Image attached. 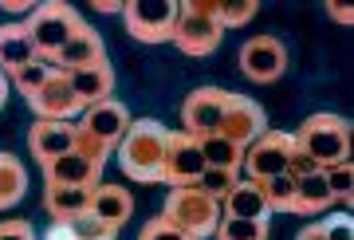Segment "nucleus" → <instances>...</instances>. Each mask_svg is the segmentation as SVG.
Here are the masks:
<instances>
[{
	"instance_id": "7ed1b4c3",
	"label": "nucleus",
	"mask_w": 354,
	"mask_h": 240,
	"mask_svg": "<svg viewBox=\"0 0 354 240\" xmlns=\"http://www.w3.org/2000/svg\"><path fill=\"white\" fill-rule=\"evenodd\" d=\"M295 146L315 158L319 169L339 162H351V122L339 114H307L304 127L291 134Z\"/></svg>"
},
{
	"instance_id": "412c9836",
	"label": "nucleus",
	"mask_w": 354,
	"mask_h": 240,
	"mask_svg": "<svg viewBox=\"0 0 354 240\" xmlns=\"http://www.w3.org/2000/svg\"><path fill=\"white\" fill-rule=\"evenodd\" d=\"M44 177L55 181V185H99L102 169L99 165H91L87 158H79V154L71 150V154H64V158H55L51 165H44Z\"/></svg>"
},
{
	"instance_id": "a211bd4d",
	"label": "nucleus",
	"mask_w": 354,
	"mask_h": 240,
	"mask_svg": "<svg viewBox=\"0 0 354 240\" xmlns=\"http://www.w3.org/2000/svg\"><path fill=\"white\" fill-rule=\"evenodd\" d=\"M221 216L268 221V216H272V209H268V197H264V190H260V181H248V177H241V181H236V190H232L225 201H221Z\"/></svg>"
},
{
	"instance_id": "e433bc0d",
	"label": "nucleus",
	"mask_w": 354,
	"mask_h": 240,
	"mask_svg": "<svg viewBox=\"0 0 354 240\" xmlns=\"http://www.w3.org/2000/svg\"><path fill=\"white\" fill-rule=\"evenodd\" d=\"M327 12L335 16V24H346V28L354 24V8H351V4H339V0H327Z\"/></svg>"
},
{
	"instance_id": "ddd939ff",
	"label": "nucleus",
	"mask_w": 354,
	"mask_h": 240,
	"mask_svg": "<svg viewBox=\"0 0 354 240\" xmlns=\"http://www.w3.org/2000/svg\"><path fill=\"white\" fill-rule=\"evenodd\" d=\"M71 146H75V122L36 118L32 130H28V150H32V158L39 162V169L51 165L55 158H64V154H71Z\"/></svg>"
},
{
	"instance_id": "2eb2a0df",
	"label": "nucleus",
	"mask_w": 354,
	"mask_h": 240,
	"mask_svg": "<svg viewBox=\"0 0 354 240\" xmlns=\"http://www.w3.org/2000/svg\"><path fill=\"white\" fill-rule=\"evenodd\" d=\"M95 64H106V48H102V36L95 32L91 24H83L75 32V36L67 39L64 48H59V55L51 59V67L55 71H83V67H95Z\"/></svg>"
},
{
	"instance_id": "dca6fc26",
	"label": "nucleus",
	"mask_w": 354,
	"mask_h": 240,
	"mask_svg": "<svg viewBox=\"0 0 354 240\" xmlns=\"http://www.w3.org/2000/svg\"><path fill=\"white\" fill-rule=\"evenodd\" d=\"M91 205H95V185H55V181L44 185V209H48L51 225H67L91 213Z\"/></svg>"
},
{
	"instance_id": "c85d7f7f",
	"label": "nucleus",
	"mask_w": 354,
	"mask_h": 240,
	"mask_svg": "<svg viewBox=\"0 0 354 240\" xmlns=\"http://www.w3.org/2000/svg\"><path fill=\"white\" fill-rule=\"evenodd\" d=\"M51 71H55L51 64H44V59H32V64L20 67L16 75H8V83H12V87L20 91V95H24V99H32V95H36V91L51 79Z\"/></svg>"
},
{
	"instance_id": "a878e982",
	"label": "nucleus",
	"mask_w": 354,
	"mask_h": 240,
	"mask_svg": "<svg viewBox=\"0 0 354 240\" xmlns=\"http://www.w3.org/2000/svg\"><path fill=\"white\" fill-rule=\"evenodd\" d=\"M327 177V190H330V201L351 213V197H354V165L351 162H339V165H327L323 169Z\"/></svg>"
},
{
	"instance_id": "4c0bfd02",
	"label": "nucleus",
	"mask_w": 354,
	"mask_h": 240,
	"mask_svg": "<svg viewBox=\"0 0 354 240\" xmlns=\"http://www.w3.org/2000/svg\"><path fill=\"white\" fill-rule=\"evenodd\" d=\"M0 8H4V12H8V16H28V12H32V8H36V4H24V0H4Z\"/></svg>"
},
{
	"instance_id": "f8f14e48",
	"label": "nucleus",
	"mask_w": 354,
	"mask_h": 240,
	"mask_svg": "<svg viewBox=\"0 0 354 240\" xmlns=\"http://www.w3.org/2000/svg\"><path fill=\"white\" fill-rule=\"evenodd\" d=\"M28 107L36 111V118H55V122H79V114H83L64 71H51V79L28 99Z\"/></svg>"
},
{
	"instance_id": "7c9ffc66",
	"label": "nucleus",
	"mask_w": 354,
	"mask_h": 240,
	"mask_svg": "<svg viewBox=\"0 0 354 240\" xmlns=\"http://www.w3.org/2000/svg\"><path fill=\"white\" fill-rule=\"evenodd\" d=\"M260 4L256 0H221V28H244L248 20H256Z\"/></svg>"
},
{
	"instance_id": "9d476101",
	"label": "nucleus",
	"mask_w": 354,
	"mask_h": 240,
	"mask_svg": "<svg viewBox=\"0 0 354 240\" xmlns=\"http://www.w3.org/2000/svg\"><path fill=\"white\" fill-rule=\"evenodd\" d=\"M241 71L252 83H276L288 71V48L276 36H252L241 48Z\"/></svg>"
},
{
	"instance_id": "9b49d317",
	"label": "nucleus",
	"mask_w": 354,
	"mask_h": 240,
	"mask_svg": "<svg viewBox=\"0 0 354 240\" xmlns=\"http://www.w3.org/2000/svg\"><path fill=\"white\" fill-rule=\"evenodd\" d=\"M228 91L221 87H197L189 91V99L181 102V130L193 138H209L221 130V114H225Z\"/></svg>"
},
{
	"instance_id": "f704fd0d",
	"label": "nucleus",
	"mask_w": 354,
	"mask_h": 240,
	"mask_svg": "<svg viewBox=\"0 0 354 240\" xmlns=\"http://www.w3.org/2000/svg\"><path fill=\"white\" fill-rule=\"evenodd\" d=\"M315 169H319V165H315V158H311V154H304L299 146L291 150V158H288V174L291 177H307V174H315Z\"/></svg>"
},
{
	"instance_id": "58836bf2",
	"label": "nucleus",
	"mask_w": 354,
	"mask_h": 240,
	"mask_svg": "<svg viewBox=\"0 0 354 240\" xmlns=\"http://www.w3.org/2000/svg\"><path fill=\"white\" fill-rule=\"evenodd\" d=\"M295 240H327V232H323V225H319V221H311V225H307Z\"/></svg>"
},
{
	"instance_id": "393cba45",
	"label": "nucleus",
	"mask_w": 354,
	"mask_h": 240,
	"mask_svg": "<svg viewBox=\"0 0 354 240\" xmlns=\"http://www.w3.org/2000/svg\"><path fill=\"white\" fill-rule=\"evenodd\" d=\"M268 221H241V216H221L213 240H268Z\"/></svg>"
},
{
	"instance_id": "cd10ccee",
	"label": "nucleus",
	"mask_w": 354,
	"mask_h": 240,
	"mask_svg": "<svg viewBox=\"0 0 354 240\" xmlns=\"http://www.w3.org/2000/svg\"><path fill=\"white\" fill-rule=\"evenodd\" d=\"M236 181H241V174H236V169H209V165H205V174L197 177V190L221 205L228 193L236 190Z\"/></svg>"
},
{
	"instance_id": "c756f323",
	"label": "nucleus",
	"mask_w": 354,
	"mask_h": 240,
	"mask_svg": "<svg viewBox=\"0 0 354 240\" xmlns=\"http://www.w3.org/2000/svg\"><path fill=\"white\" fill-rule=\"evenodd\" d=\"M71 150H75L79 158H87L91 165H99V169L106 165V158L114 154L111 146H106V142H99L95 134H91V130H83V127H79V122H75V146H71Z\"/></svg>"
},
{
	"instance_id": "b1692460",
	"label": "nucleus",
	"mask_w": 354,
	"mask_h": 240,
	"mask_svg": "<svg viewBox=\"0 0 354 240\" xmlns=\"http://www.w3.org/2000/svg\"><path fill=\"white\" fill-rule=\"evenodd\" d=\"M201 142V158L209 169H236L241 174V162H244V146L221 138V134H209V138H197Z\"/></svg>"
},
{
	"instance_id": "bb28decb",
	"label": "nucleus",
	"mask_w": 354,
	"mask_h": 240,
	"mask_svg": "<svg viewBox=\"0 0 354 240\" xmlns=\"http://www.w3.org/2000/svg\"><path fill=\"white\" fill-rule=\"evenodd\" d=\"M260 190H264L272 213H291V205H295V177L288 169L276 177H268V181H260Z\"/></svg>"
},
{
	"instance_id": "4be33fe9",
	"label": "nucleus",
	"mask_w": 354,
	"mask_h": 240,
	"mask_svg": "<svg viewBox=\"0 0 354 240\" xmlns=\"http://www.w3.org/2000/svg\"><path fill=\"white\" fill-rule=\"evenodd\" d=\"M327 209H335V201H330L323 169H315V174H307V177H295V205H291V213L319 216V213H327Z\"/></svg>"
},
{
	"instance_id": "6e6552de",
	"label": "nucleus",
	"mask_w": 354,
	"mask_h": 240,
	"mask_svg": "<svg viewBox=\"0 0 354 240\" xmlns=\"http://www.w3.org/2000/svg\"><path fill=\"white\" fill-rule=\"evenodd\" d=\"M201 174H205L201 142L193 138V134H185V130H169L165 158H162V181L169 190H181V185H197Z\"/></svg>"
},
{
	"instance_id": "20e7f679",
	"label": "nucleus",
	"mask_w": 354,
	"mask_h": 240,
	"mask_svg": "<svg viewBox=\"0 0 354 240\" xmlns=\"http://www.w3.org/2000/svg\"><path fill=\"white\" fill-rule=\"evenodd\" d=\"M162 216L174 221L181 232H189L193 240H209L216 232V221H221V205L213 197H205L197 185H181V190H169Z\"/></svg>"
},
{
	"instance_id": "423d86ee",
	"label": "nucleus",
	"mask_w": 354,
	"mask_h": 240,
	"mask_svg": "<svg viewBox=\"0 0 354 240\" xmlns=\"http://www.w3.org/2000/svg\"><path fill=\"white\" fill-rule=\"evenodd\" d=\"M221 36H225V28L216 24L213 16H205L197 0H185V4L177 8V28H174L177 51L201 59V55H213V51L221 48Z\"/></svg>"
},
{
	"instance_id": "f03ea898",
	"label": "nucleus",
	"mask_w": 354,
	"mask_h": 240,
	"mask_svg": "<svg viewBox=\"0 0 354 240\" xmlns=\"http://www.w3.org/2000/svg\"><path fill=\"white\" fill-rule=\"evenodd\" d=\"M83 24H87V20H83L71 4H64V0H39L24 20L28 36H32V44H36V55L44 59V64H51V59L59 55V48H64Z\"/></svg>"
},
{
	"instance_id": "a19ab883",
	"label": "nucleus",
	"mask_w": 354,
	"mask_h": 240,
	"mask_svg": "<svg viewBox=\"0 0 354 240\" xmlns=\"http://www.w3.org/2000/svg\"><path fill=\"white\" fill-rule=\"evenodd\" d=\"M8 87H12V83H8L4 71H0V111H4V102H8Z\"/></svg>"
},
{
	"instance_id": "aec40b11",
	"label": "nucleus",
	"mask_w": 354,
	"mask_h": 240,
	"mask_svg": "<svg viewBox=\"0 0 354 240\" xmlns=\"http://www.w3.org/2000/svg\"><path fill=\"white\" fill-rule=\"evenodd\" d=\"M91 213L99 216L102 225H111L114 232L130 221L134 213V197L127 193V185H111V181H99L95 185V205H91Z\"/></svg>"
},
{
	"instance_id": "c9c22d12",
	"label": "nucleus",
	"mask_w": 354,
	"mask_h": 240,
	"mask_svg": "<svg viewBox=\"0 0 354 240\" xmlns=\"http://www.w3.org/2000/svg\"><path fill=\"white\" fill-rule=\"evenodd\" d=\"M39 240H102V237H87V232H79L75 225H51Z\"/></svg>"
},
{
	"instance_id": "2f4dec72",
	"label": "nucleus",
	"mask_w": 354,
	"mask_h": 240,
	"mask_svg": "<svg viewBox=\"0 0 354 240\" xmlns=\"http://www.w3.org/2000/svg\"><path fill=\"white\" fill-rule=\"evenodd\" d=\"M138 240H193V237H189V232H181L174 221H165V216L158 213V216H150V221L142 225Z\"/></svg>"
},
{
	"instance_id": "473e14b6",
	"label": "nucleus",
	"mask_w": 354,
	"mask_h": 240,
	"mask_svg": "<svg viewBox=\"0 0 354 240\" xmlns=\"http://www.w3.org/2000/svg\"><path fill=\"white\" fill-rule=\"evenodd\" d=\"M323 225V232H327V240H354V221L346 209H339V213H330L327 221H319Z\"/></svg>"
},
{
	"instance_id": "ea45409f",
	"label": "nucleus",
	"mask_w": 354,
	"mask_h": 240,
	"mask_svg": "<svg viewBox=\"0 0 354 240\" xmlns=\"http://www.w3.org/2000/svg\"><path fill=\"white\" fill-rule=\"evenodd\" d=\"M95 12H102V16H122V4H118V0H99V4H95Z\"/></svg>"
},
{
	"instance_id": "72a5a7b5",
	"label": "nucleus",
	"mask_w": 354,
	"mask_h": 240,
	"mask_svg": "<svg viewBox=\"0 0 354 240\" xmlns=\"http://www.w3.org/2000/svg\"><path fill=\"white\" fill-rule=\"evenodd\" d=\"M0 240H39L32 221H20V216H8L0 221Z\"/></svg>"
},
{
	"instance_id": "1a4fd4ad",
	"label": "nucleus",
	"mask_w": 354,
	"mask_h": 240,
	"mask_svg": "<svg viewBox=\"0 0 354 240\" xmlns=\"http://www.w3.org/2000/svg\"><path fill=\"white\" fill-rule=\"evenodd\" d=\"M268 130V114L264 107L256 99H248V95H236V91H228L225 99V114H221V138L236 142V146H252L260 134Z\"/></svg>"
},
{
	"instance_id": "5701e85b",
	"label": "nucleus",
	"mask_w": 354,
	"mask_h": 240,
	"mask_svg": "<svg viewBox=\"0 0 354 240\" xmlns=\"http://www.w3.org/2000/svg\"><path fill=\"white\" fill-rule=\"evenodd\" d=\"M28 193V169L16 154L0 150V209H16Z\"/></svg>"
},
{
	"instance_id": "f257e3e1",
	"label": "nucleus",
	"mask_w": 354,
	"mask_h": 240,
	"mask_svg": "<svg viewBox=\"0 0 354 240\" xmlns=\"http://www.w3.org/2000/svg\"><path fill=\"white\" fill-rule=\"evenodd\" d=\"M165 138L169 130L158 118H134L130 130L122 134V142L114 146L118 169L134 181H162V158H165Z\"/></svg>"
},
{
	"instance_id": "4468645a",
	"label": "nucleus",
	"mask_w": 354,
	"mask_h": 240,
	"mask_svg": "<svg viewBox=\"0 0 354 240\" xmlns=\"http://www.w3.org/2000/svg\"><path fill=\"white\" fill-rule=\"evenodd\" d=\"M130 122H134V114L127 111V102L118 99H106V102H95V107H87V111L79 114V127L91 130L99 142H106V146H118L122 142V134L130 130Z\"/></svg>"
},
{
	"instance_id": "6ab92c4d",
	"label": "nucleus",
	"mask_w": 354,
	"mask_h": 240,
	"mask_svg": "<svg viewBox=\"0 0 354 240\" xmlns=\"http://www.w3.org/2000/svg\"><path fill=\"white\" fill-rule=\"evenodd\" d=\"M67 83H71V91H75L79 107L87 111V107H95V102L111 99L114 71H111V64H95V67H83V71H67Z\"/></svg>"
},
{
	"instance_id": "39448f33",
	"label": "nucleus",
	"mask_w": 354,
	"mask_h": 240,
	"mask_svg": "<svg viewBox=\"0 0 354 240\" xmlns=\"http://www.w3.org/2000/svg\"><path fill=\"white\" fill-rule=\"evenodd\" d=\"M177 8H181L177 0H130L122 4V24L138 44H165L174 39Z\"/></svg>"
},
{
	"instance_id": "0eeeda50",
	"label": "nucleus",
	"mask_w": 354,
	"mask_h": 240,
	"mask_svg": "<svg viewBox=\"0 0 354 240\" xmlns=\"http://www.w3.org/2000/svg\"><path fill=\"white\" fill-rule=\"evenodd\" d=\"M295 150V138L288 130H264L252 146H244V162H241V174L248 181H268L288 169V158Z\"/></svg>"
},
{
	"instance_id": "f3484780",
	"label": "nucleus",
	"mask_w": 354,
	"mask_h": 240,
	"mask_svg": "<svg viewBox=\"0 0 354 240\" xmlns=\"http://www.w3.org/2000/svg\"><path fill=\"white\" fill-rule=\"evenodd\" d=\"M36 55V44L28 36L24 20H12V24H0V71L4 75H16L20 67H28Z\"/></svg>"
}]
</instances>
